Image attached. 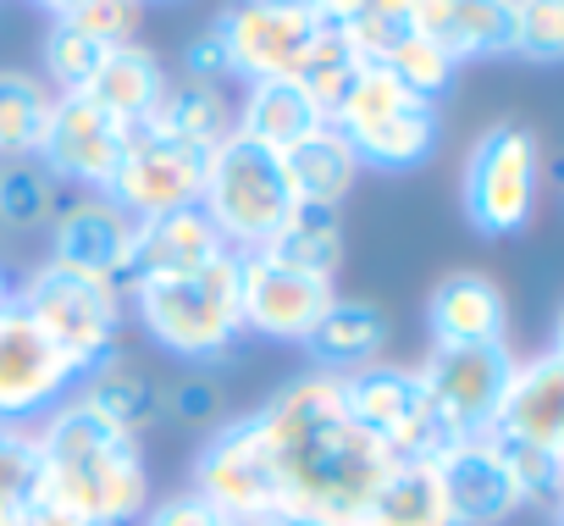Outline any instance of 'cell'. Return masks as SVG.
<instances>
[{
    "mask_svg": "<svg viewBox=\"0 0 564 526\" xmlns=\"http://www.w3.org/2000/svg\"><path fill=\"white\" fill-rule=\"evenodd\" d=\"M249 416L271 454L276 526H360V509L393 471V454L355 427L338 377H289Z\"/></svg>",
    "mask_w": 564,
    "mask_h": 526,
    "instance_id": "6da1fadb",
    "label": "cell"
},
{
    "mask_svg": "<svg viewBox=\"0 0 564 526\" xmlns=\"http://www.w3.org/2000/svg\"><path fill=\"white\" fill-rule=\"evenodd\" d=\"M40 482L56 487L89 526H133L150 509V471L133 432L100 421L84 399L56 405L34 427Z\"/></svg>",
    "mask_w": 564,
    "mask_h": 526,
    "instance_id": "7a4b0ae2",
    "label": "cell"
},
{
    "mask_svg": "<svg viewBox=\"0 0 564 526\" xmlns=\"http://www.w3.org/2000/svg\"><path fill=\"white\" fill-rule=\"evenodd\" d=\"M128 300H133L144 333L188 366H216L243 339L238 255H221V260H210V267L177 272V278H133Z\"/></svg>",
    "mask_w": 564,
    "mask_h": 526,
    "instance_id": "3957f363",
    "label": "cell"
},
{
    "mask_svg": "<svg viewBox=\"0 0 564 526\" xmlns=\"http://www.w3.org/2000/svg\"><path fill=\"white\" fill-rule=\"evenodd\" d=\"M327 128L355 150L360 172L366 167H377V172H415L437 150V139H443L437 106L410 95L382 67H360V78L327 111Z\"/></svg>",
    "mask_w": 564,
    "mask_h": 526,
    "instance_id": "277c9868",
    "label": "cell"
},
{
    "mask_svg": "<svg viewBox=\"0 0 564 526\" xmlns=\"http://www.w3.org/2000/svg\"><path fill=\"white\" fill-rule=\"evenodd\" d=\"M199 211L216 222L221 244L232 255H249L260 249L282 216L294 211V194H289V178H282V161L260 144H249L243 133H232L227 144L210 150L205 161V189H199Z\"/></svg>",
    "mask_w": 564,
    "mask_h": 526,
    "instance_id": "5b68a950",
    "label": "cell"
},
{
    "mask_svg": "<svg viewBox=\"0 0 564 526\" xmlns=\"http://www.w3.org/2000/svg\"><path fill=\"white\" fill-rule=\"evenodd\" d=\"M465 222L487 238H509L536 216L542 200V144L525 122H492L476 133L459 178Z\"/></svg>",
    "mask_w": 564,
    "mask_h": 526,
    "instance_id": "8992f818",
    "label": "cell"
},
{
    "mask_svg": "<svg viewBox=\"0 0 564 526\" xmlns=\"http://www.w3.org/2000/svg\"><path fill=\"white\" fill-rule=\"evenodd\" d=\"M12 300H18V311H29V316L84 366V377H89L95 366L117 361V344H122V289L45 260V267H34V272L18 283Z\"/></svg>",
    "mask_w": 564,
    "mask_h": 526,
    "instance_id": "52a82bcc",
    "label": "cell"
},
{
    "mask_svg": "<svg viewBox=\"0 0 564 526\" xmlns=\"http://www.w3.org/2000/svg\"><path fill=\"white\" fill-rule=\"evenodd\" d=\"M210 34L232 78L265 84V78H300L327 29L316 23L311 0H227Z\"/></svg>",
    "mask_w": 564,
    "mask_h": 526,
    "instance_id": "ba28073f",
    "label": "cell"
},
{
    "mask_svg": "<svg viewBox=\"0 0 564 526\" xmlns=\"http://www.w3.org/2000/svg\"><path fill=\"white\" fill-rule=\"evenodd\" d=\"M344 410L355 416L360 432H371L393 460H437L448 449V432L426 399V383L415 366H366L355 377H338Z\"/></svg>",
    "mask_w": 564,
    "mask_h": 526,
    "instance_id": "9c48e42d",
    "label": "cell"
},
{
    "mask_svg": "<svg viewBox=\"0 0 564 526\" xmlns=\"http://www.w3.org/2000/svg\"><path fill=\"white\" fill-rule=\"evenodd\" d=\"M84 383V366L29 316L18 300L0 311V421L40 427L56 405H67Z\"/></svg>",
    "mask_w": 564,
    "mask_h": 526,
    "instance_id": "30bf717a",
    "label": "cell"
},
{
    "mask_svg": "<svg viewBox=\"0 0 564 526\" xmlns=\"http://www.w3.org/2000/svg\"><path fill=\"white\" fill-rule=\"evenodd\" d=\"M205 161L199 150H188L183 139L161 133L155 122H139L128 133V150L117 161V178L106 189V200L117 211H128L133 222L144 216H161V211H177V205H199V189H205Z\"/></svg>",
    "mask_w": 564,
    "mask_h": 526,
    "instance_id": "8fae6325",
    "label": "cell"
},
{
    "mask_svg": "<svg viewBox=\"0 0 564 526\" xmlns=\"http://www.w3.org/2000/svg\"><path fill=\"white\" fill-rule=\"evenodd\" d=\"M426 383V399L448 432V443L459 438H487L498 399L509 388L514 372V350L509 344H470V350H432L426 366H415Z\"/></svg>",
    "mask_w": 564,
    "mask_h": 526,
    "instance_id": "7c38bea8",
    "label": "cell"
},
{
    "mask_svg": "<svg viewBox=\"0 0 564 526\" xmlns=\"http://www.w3.org/2000/svg\"><path fill=\"white\" fill-rule=\"evenodd\" d=\"M128 122H117L111 111H100L84 89L73 95H56L51 100V122H45V139H40V161L78 194H106L111 178H117V161L128 150Z\"/></svg>",
    "mask_w": 564,
    "mask_h": 526,
    "instance_id": "4fadbf2b",
    "label": "cell"
},
{
    "mask_svg": "<svg viewBox=\"0 0 564 526\" xmlns=\"http://www.w3.org/2000/svg\"><path fill=\"white\" fill-rule=\"evenodd\" d=\"M333 300H338V289L327 278L294 272L260 249L238 255V316H243V333H254V339L305 344V333L322 322V311Z\"/></svg>",
    "mask_w": 564,
    "mask_h": 526,
    "instance_id": "5bb4252c",
    "label": "cell"
},
{
    "mask_svg": "<svg viewBox=\"0 0 564 526\" xmlns=\"http://www.w3.org/2000/svg\"><path fill=\"white\" fill-rule=\"evenodd\" d=\"M194 493L210 498L227 520H254V515H271V454H265V438L254 427V416H232L221 421L199 454H194Z\"/></svg>",
    "mask_w": 564,
    "mask_h": 526,
    "instance_id": "9a60e30c",
    "label": "cell"
},
{
    "mask_svg": "<svg viewBox=\"0 0 564 526\" xmlns=\"http://www.w3.org/2000/svg\"><path fill=\"white\" fill-rule=\"evenodd\" d=\"M133 244H139V222L128 211H117L106 194H73V200H62V211L51 222L56 267L100 278L111 289H128V278H133Z\"/></svg>",
    "mask_w": 564,
    "mask_h": 526,
    "instance_id": "2e32d148",
    "label": "cell"
},
{
    "mask_svg": "<svg viewBox=\"0 0 564 526\" xmlns=\"http://www.w3.org/2000/svg\"><path fill=\"white\" fill-rule=\"evenodd\" d=\"M432 471H437V487H443L454 526H503L520 509V493H514V482H509V471H503V460L487 438L448 443L432 460Z\"/></svg>",
    "mask_w": 564,
    "mask_h": 526,
    "instance_id": "e0dca14e",
    "label": "cell"
},
{
    "mask_svg": "<svg viewBox=\"0 0 564 526\" xmlns=\"http://www.w3.org/2000/svg\"><path fill=\"white\" fill-rule=\"evenodd\" d=\"M487 432L564 449V350H558V344H547V350L514 361L509 388H503L498 416H492Z\"/></svg>",
    "mask_w": 564,
    "mask_h": 526,
    "instance_id": "ac0fdd59",
    "label": "cell"
},
{
    "mask_svg": "<svg viewBox=\"0 0 564 526\" xmlns=\"http://www.w3.org/2000/svg\"><path fill=\"white\" fill-rule=\"evenodd\" d=\"M410 23L454 67L514 51V0H415Z\"/></svg>",
    "mask_w": 564,
    "mask_h": 526,
    "instance_id": "d6986e66",
    "label": "cell"
},
{
    "mask_svg": "<svg viewBox=\"0 0 564 526\" xmlns=\"http://www.w3.org/2000/svg\"><path fill=\"white\" fill-rule=\"evenodd\" d=\"M432 350H470V344H509V300L487 272H448L426 300Z\"/></svg>",
    "mask_w": 564,
    "mask_h": 526,
    "instance_id": "ffe728a7",
    "label": "cell"
},
{
    "mask_svg": "<svg viewBox=\"0 0 564 526\" xmlns=\"http://www.w3.org/2000/svg\"><path fill=\"white\" fill-rule=\"evenodd\" d=\"M232 255L216 233V222L199 205H177L161 216L139 222V244H133V278H177V272H199L210 260ZM128 278V283H133Z\"/></svg>",
    "mask_w": 564,
    "mask_h": 526,
    "instance_id": "44dd1931",
    "label": "cell"
},
{
    "mask_svg": "<svg viewBox=\"0 0 564 526\" xmlns=\"http://www.w3.org/2000/svg\"><path fill=\"white\" fill-rule=\"evenodd\" d=\"M327 111L311 100V89L300 78H265V84H243V100L232 106V133H243L249 144L282 155L300 139L322 133Z\"/></svg>",
    "mask_w": 564,
    "mask_h": 526,
    "instance_id": "7402d4cb",
    "label": "cell"
},
{
    "mask_svg": "<svg viewBox=\"0 0 564 526\" xmlns=\"http://www.w3.org/2000/svg\"><path fill=\"white\" fill-rule=\"evenodd\" d=\"M305 361L322 377H355L388 355V316L366 300H333L322 322L305 333Z\"/></svg>",
    "mask_w": 564,
    "mask_h": 526,
    "instance_id": "603a6c76",
    "label": "cell"
},
{
    "mask_svg": "<svg viewBox=\"0 0 564 526\" xmlns=\"http://www.w3.org/2000/svg\"><path fill=\"white\" fill-rule=\"evenodd\" d=\"M166 67H161V56L150 51V45H117V51H106V62L95 67V78L84 84V95L100 106V111H111L117 122H128V128H139V122H150L155 117V106H161V95H166Z\"/></svg>",
    "mask_w": 564,
    "mask_h": 526,
    "instance_id": "cb8c5ba5",
    "label": "cell"
},
{
    "mask_svg": "<svg viewBox=\"0 0 564 526\" xmlns=\"http://www.w3.org/2000/svg\"><path fill=\"white\" fill-rule=\"evenodd\" d=\"M276 161H282V178H289L294 205H333V211H344V194H349L355 178H360L355 150H349L333 128L300 139L294 150H282Z\"/></svg>",
    "mask_w": 564,
    "mask_h": 526,
    "instance_id": "d4e9b609",
    "label": "cell"
},
{
    "mask_svg": "<svg viewBox=\"0 0 564 526\" xmlns=\"http://www.w3.org/2000/svg\"><path fill=\"white\" fill-rule=\"evenodd\" d=\"M260 255L333 283L338 267H344V216L333 205H294L289 216H282V227L260 244Z\"/></svg>",
    "mask_w": 564,
    "mask_h": 526,
    "instance_id": "484cf974",
    "label": "cell"
},
{
    "mask_svg": "<svg viewBox=\"0 0 564 526\" xmlns=\"http://www.w3.org/2000/svg\"><path fill=\"white\" fill-rule=\"evenodd\" d=\"M360 526H454L432 460H393L382 487L366 498Z\"/></svg>",
    "mask_w": 564,
    "mask_h": 526,
    "instance_id": "4316f807",
    "label": "cell"
},
{
    "mask_svg": "<svg viewBox=\"0 0 564 526\" xmlns=\"http://www.w3.org/2000/svg\"><path fill=\"white\" fill-rule=\"evenodd\" d=\"M150 122H155L161 133L183 139L188 150L210 155L216 144L232 139V100H227L221 84H194V78H183V84H166V95H161V106H155Z\"/></svg>",
    "mask_w": 564,
    "mask_h": 526,
    "instance_id": "83f0119b",
    "label": "cell"
},
{
    "mask_svg": "<svg viewBox=\"0 0 564 526\" xmlns=\"http://www.w3.org/2000/svg\"><path fill=\"white\" fill-rule=\"evenodd\" d=\"M73 399H84L100 421H111V427H122V432H144L161 410H166V394H161V383L155 377H144L139 366H122V361H106V366H95L84 383H78V394Z\"/></svg>",
    "mask_w": 564,
    "mask_h": 526,
    "instance_id": "f1b7e54d",
    "label": "cell"
},
{
    "mask_svg": "<svg viewBox=\"0 0 564 526\" xmlns=\"http://www.w3.org/2000/svg\"><path fill=\"white\" fill-rule=\"evenodd\" d=\"M67 200V183L40 161V155H12L0 161V227L7 233H34L51 227Z\"/></svg>",
    "mask_w": 564,
    "mask_h": 526,
    "instance_id": "f546056e",
    "label": "cell"
},
{
    "mask_svg": "<svg viewBox=\"0 0 564 526\" xmlns=\"http://www.w3.org/2000/svg\"><path fill=\"white\" fill-rule=\"evenodd\" d=\"M51 100H56V89L45 78H34L23 67H0V161L40 150Z\"/></svg>",
    "mask_w": 564,
    "mask_h": 526,
    "instance_id": "4dcf8cb0",
    "label": "cell"
},
{
    "mask_svg": "<svg viewBox=\"0 0 564 526\" xmlns=\"http://www.w3.org/2000/svg\"><path fill=\"white\" fill-rule=\"evenodd\" d=\"M487 443L498 449L520 504H536V509H553L558 504V482H564V449H547V443H520V438H498L487 432Z\"/></svg>",
    "mask_w": 564,
    "mask_h": 526,
    "instance_id": "1f68e13d",
    "label": "cell"
},
{
    "mask_svg": "<svg viewBox=\"0 0 564 526\" xmlns=\"http://www.w3.org/2000/svg\"><path fill=\"white\" fill-rule=\"evenodd\" d=\"M106 51H117V45H100V40H89V34L67 29V23H51V29H45V45H40L45 84H51L56 95L84 89V84L95 78V67L106 62Z\"/></svg>",
    "mask_w": 564,
    "mask_h": 526,
    "instance_id": "d6a6232c",
    "label": "cell"
},
{
    "mask_svg": "<svg viewBox=\"0 0 564 526\" xmlns=\"http://www.w3.org/2000/svg\"><path fill=\"white\" fill-rule=\"evenodd\" d=\"M536 67L564 56V0H514V51Z\"/></svg>",
    "mask_w": 564,
    "mask_h": 526,
    "instance_id": "836d02e7",
    "label": "cell"
},
{
    "mask_svg": "<svg viewBox=\"0 0 564 526\" xmlns=\"http://www.w3.org/2000/svg\"><path fill=\"white\" fill-rule=\"evenodd\" d=\"M360 56H355V45L344 40V34H322V45L311 51V62H305V73H300V84L311 89V100L322 106V111H333L338 100H344V89L360 78Z\"/></svg>",
    "mask_w": 564,
    "mask_h": 526,
    "instance_id": "e575fe53",
    "label": "cell"
},
{
    "mask_svg": "<svg viewBox=\"0 0 564 526\" xmlns=\"http://www.w3.org/2000/svg\"><path fill=\"white\" fill-rule=\"evenodd\" d=\"M62 23L100 40V45H133L139 23H144V0H84V7L67 12Z\"/></svg>",
    "mask_w": 564,
    "mask_h": 526,
    "instance_id": "d590c367",
    "label": "cell"
},
{
    "mask_svg": "<svg viewBox=\"0 0 564 526\" xmlns=\"http://www.w3.org/2000/svg\"><path fill=\"white\" fill-rule=\"evenodd\" d=\"M40 476V449H34V427H7L0 421V504L23 498Z\"/></svg>",
    "mask_w": 564,
    "mask_h": 526,
    "instance_id": "8d00e7d4",
    "label": "cell"
},
{
    "mask_svg": "<svg viewBox=\"0 0 564 526\" xmlns=\"http://www.w3.org/2000/svg\"><path fill=\"white\" fill-rule=\"evenodd\" d=\"M139 526H232V520L210 498H199L194 487H183V493L150 498V509L139 515Z\"/></svg>",
    "mask_w": 564,
    "mask_h": 526,
    "instance_id": "74e56055",
    "label": "cell"
},
{
    "mask_svg": "<svg viewBox=\"0 0 564 526\" xmlns=\"http://www.w3.org/2000/svg\"><path fill=\"white\" fill-rule=\"evenodd\" d=\"M410 7L415 0H311V12H316V23L327 34H349V29H360L371 18H399Z\"/></svg>",
    "mask_w": 564,
    "mask_h": 526,
    "instance_id": "f35d334b",
    "label": "cell"
},
{
    "mask_svg": "<svg viewBox=\"0 0 564 526\" xmlns=\"http://www.w3.org/2000/svg\"><path fill=\"white\" fill-rule=\"evenodd\" d=\"M18 526H89L56 487H45L40 476H34V487L23 493V515H18Z\"/></svg>",
    "mask_w": 564,
    "mask_h": 526,
    "instance_id": "ab89813d",
    "label": "cell"
},
{
    "mask_svg": "<svg viewBox=\"0 0 564 526\" xmlns=\"http://www.w3.org/2000/svg\"><path fill=\"white\" fill-rule=\"evenodd\" d=\"M183 73H188L194 84H221V78H232V73H227V56H221V45H216L210 29H205L199 40H188V51H183Z\"/></svg>",
    "mask_w": 564,
    "mask_h": 526,
    "instance_id": "60d3db41",
    "label": "cell"
},
{
    "mask_svg": "<svg viewBox=\"0 0 564 526\" xmlns=\"http://www.w3.org/2000/svg\"><path fill=\"white\" fill-rule=\"evenodd\" d=\"M216 383L210 377H194V383H183V388H172L166 394V410L177 416V421H210L216 416Z\"/></svg>",
    "mask_w": 564,
    "mask_h": 526,
    "instance_id": "b9f144b4",
    "label": "cell"
},
{
    "mask_svg": "<svg viewBox=\"0 0 564 526\" xmlns=\"http://www.w3.org/2000/svg\"><path fill=\"white\" fill-rule=\"evenodd\" d=\"M34 7H40V12L51 18V23H62L67 12H78V7H84V0H34Z\"/></svg>",
    "mask_w": 564,
    "mask_h": 526,
    "instance_id": "7bdbcfd3",
    "label": "cell"
},
{
    "mask_svg": "<svg viewBox=\"0 0 564 526\" xmlns=\"http://www.w3.org/2000/svg\"><path fill=\"white\" fill-rule=\"evenodd\" d=\"M12 294H18V283H12V272H7V267H0V311L12 305Z\"/></svg>",
    "mask_w": 564,
    "mask_h": 526,
    "instance_id": "ee69618b",
    "label": "cell"
},
{
    "mask_svg": "<svg viewBox=\"0 0 564 526\" xmlns=\"http://www.w3.org/2000/svg\"><path fill=\"white\" fill-rule=\"evenodd\" d=\"M232 526H276L271 515H254V520H232Z\"/></svg>",
    "mask_w": 564,
    "mask_h": 526,
    "instance_id": "f6af8a7d",
    "label": "cell"
},
{
    "mask_svg": "<svg viewBox=\"0 0 564 526\" xmlns=\"http://www.w3.org/2000/svg\"><path fill=\"white\" fill-rule=\"evenodd\" d=\"M7 504H23V498H7Z\"/></svg>",
    "mask_w": 564,
    "mask_h": 526,
    "instance_id": "bcb514c9",
    "label": "cell"
},
{
    "mask_svg": "<svg viewBox=\"0 0 564 526\" xmlns=\"http://www.w3.org/2000/svg\"><path fill=\"white\" fill-rule=\"evenodd\" d=\"M144 7H150V0H144Z\"/></svg>",
    "mask_w": 564,
    "mask_h": 526,
    "instance_id": "7dc6e473",
    "label": "cell"
}]
</instances>
